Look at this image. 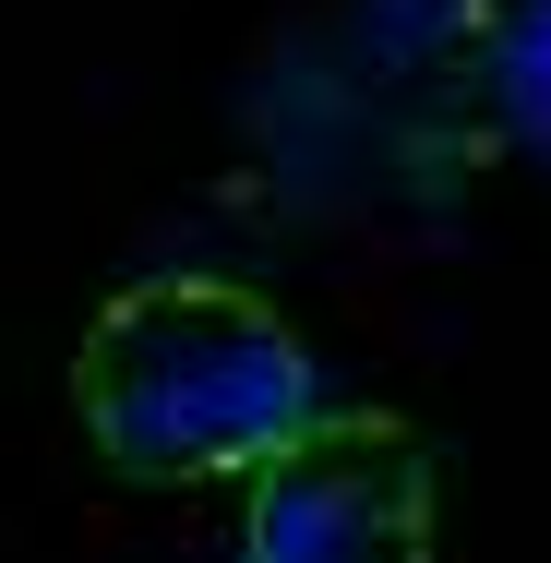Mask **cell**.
<instances>
[{
    "label": "cell",
    "mask_w": 551,
    "mask_h": 563,
    "mask_svg": "<svg viewBox=\"0 0 551 563\" xmlns=\"http://www.w3.org/2000/svg\"><path fill=\"white\" fill-rule=\"evenodd\" d=\"M85 444L120 479H252L264 455L312 420V347L276 300L228 276H132L73 347Z\"/></svg>",
    "instance_id": "1"
},
{
    "label": "cell",
    "mask_w": 551,
    "mask_h": 563,
    "mask_svg": "<svg viewBox=\"0 0 551 563\" xmlns=\"http://www.w3.org/2000/svg\"><path fill=\"white\" fill-rule=\"evenodd\" d=\"M432 444L396 408H312L240 492V563H432Z\"/></svg>",
    "instance_id": "2"
}]
</instances>
